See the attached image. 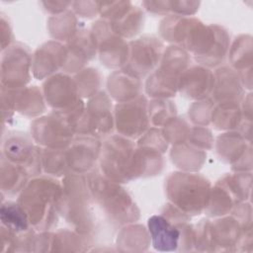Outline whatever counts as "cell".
Returning <instances> with one entry per match:
<instances>
[{
  "instance_id": "6da1fadb",
  "label": "cell",
  "mask_w": 253,
  "mask_h": 253,
  "mask_svg": "<svg viewBox=\"0 0 253 253\" xmlns=\"http://www.w3.org/2000/svg\"><path fill=\"white\" fill-rule=\"evenodd\" d=\"M62 194V184L54 177L39 175L29 180L17 202L35 230L47 231L57 224Z\"/></svg>"
},
{
  "instance_id": "7a4b0ae2",
  "label": "cell",
  "mask_w": 253,
  "mask_h": 253,
  "mask_svg": "<svg viewBox=\"0 0 253 253\" xmlns=\"http://www.w3.org/2000/svg\"><path fill=\"white\" fill-rule=\"evenodd\" d=\"M60 214L79 233L90 235L96 226L95 201L91 195L87 176L68 173L62 180Z\"/></svg>"
},
{
  "instance_id": "3957f363",
  "label": "cell",
  "mask_w": 253,
  "mask_h": 253,
  "mask_svg": "<svg viewBox=\"0 0 253 253\" xmlns=\"http://www.w3.org/2000/svg\"><path fill=\"white\" fill-rule=\"evenodd\" d=\"M88 186L95 204L115 222L133 223L139 218V210L128 192L120 183L105 177L97 169L88 173Z\"/></svg>"
},
{
  "instance_id": "277c9868",
  "label": "cell",
  "mask_w": 253,
  "mask_h": 253,
  "mask_svg": "<svg viewBox=\"0 0 253 253\" xmlns=\"http://www.w3.org/2000/svg\"><path fill=\"white\" fill-rule=\"evenodd\" d=\"M169 204L189 218L201 214L209 202L211 185L196 172H174L165 181Z\"/></svg>"
},
{
  "instance_id": "5b68a950",
  "label": "cell",
  "mask_w": 253,
  "mask_h": 253,
  "mask_svg": "<svg viewBox=\"0 0 253 253\" xmlns=\"http://www.w3.org/2000/svg\"><path fill=\"white\" fill-rule=\"evenodd\" d=\"M100 172L117 183H126L136 177V144L120 134L110 135L102 142L99 156Z\"/></svg>"
},
{
  "instance_id": "8992f818",
  "label": "cell",
  "mask_w": 253,
  "mask_h": 253,
  "mask_svg": "<svg viewBox=\"0 0 253 253\" xmlns=\"http://www.w3.org/2000/svg\"><path fill=\"white\" fill-rule=\"evenodd\" d=\"M189 52L178 45L164 49L157 67L147 76L145 92L152 99H169L178 92L181 74L190 66Z\"/></svg>"
},
{
  "instance_id": "52a82bcc",
  "label": "cell",
  "mask_w": 253,
  "mask_h": 253,
  "mask_svg": "<svg viewBox=\"0 0 253 253\" xmlns=\"http://www.w3.org/2000/svg\"><path fill=\"white\" fill-rule=\"evenodd\" d=\"M251 174L236 172L221 177L211 189L205 212L210 217H221L231 213L240 203L250 195Z\"/></svg>"
},
{
  "instance_id": "ba28073f",
  "label": "cell",
  "mask_w": 253,
  "mask_h": 253,
  "mask_svg": "<svg viewBox=\"0 0 253 253\" xmlns=\"http://www.w3.org/2000/svg\"><path fill=\"white\" fill-rule=\"evenodd\" d=\"M115 128L112 99L105 91L90 98L78 125L76 134L92 136L98 139L113 134Z\"/></svg>"
},
{
  "instance_id": "9c48e42d",
  "label": "cell",
  "mask_w": 253,
  "mask_h": 253,
  "mask_svg": "<svg viewBox=\"0 0 253 253\" xmlns=\"http://www.w3.org/2000/svg\"><path fill=\"white\" fill-rule=\"evenodd\" d=\"M90 31L102 64L110 69L124 68L128 60L129 43L118 36L103 19L97 20Z\"/></svg>"
},
{
  "instance_id": "30bf717a",
  "label": "cell",
  "mask_w": 253,
  "mask_h": 253,
  "mask_svg": "<svg viewBox=\"0 0 253 253\" xmlns=\"http://www.w3.org/2000/svg\"><path fill=\"white\" fill-rule=\"evenodd\" d=\"M75 128L52 111L48 116L39 117L31 124V136L43 148L66 149L75 138Z\"/></svg>"
},
{
  "instance_id": "8fae6325",
  "label": "cell",
  "mask_w": 253,
  "mask_h": 253,
  "mask_svg": "<svg viewBox=\"0 0 253 253\" xmlns=\"http://www.w3.org/2000/svg\"><path fill=\"white\" fill-rule=\"evenodd\" d=\"M32 53L22 43L14 42L2 51L1 88L17 90L30 82Z\"/></svg>"
},
{
  "instance_id": "7c38bea8",
  "label": "cell",
  "mask_w": 253,
  "mask_h": 253,
  "mask_svg": "<svg viewBox=\"0 0 253 253\" xmlns=\"http://www.w3.org/2000/svg\"><path fill=\"white\" fill-rule=\"evenodd\" d=\"M45 104L42 91L37 86H26L17 90L1 88L3 122L11 120L15 112L29 118L41 117L45 112Z\"/></svg>"
},
{
  "instance_id": "4fadbf2b",
  "label": "cell",
  "mask_w": 253,
  "mask_h": 253,
  "mask_svg": "<svg viewBox=\"0 0 253 253\" xmlns=\"http://www.w3.org/2000/svg\"><path fill=\"white\" fill-rule=\"evenodd\" d=\"M128 43V60L123 69L139 79L148 76L161 60L165 49L163 42L154 36L145 35Z\"/></svg>"
},
{
  "instance_id": "5bb4252c",
  "label": "cell",
  "mask_w": 253,
  "mask_h": 253,
  "mask_svg": "<svg viewBox=\"0 0 253 253\" xmlns=\"http://www.w3.org/2000/svg\"><path fill=\"white\" fill-rule=\"evenodd\" d=\"M144 95L114 107L115 128L118 133L129 139H138L150 126Z\"/></svg>"
},
{
  "instance_id": "9a60e30c",
  "label": "cell",
  "mask_w": 253,
  "mask_h": 253,
  "mask_svg": "<svg viewBox=\"0 0 253 253\" xmlns=\"http://www.w3.org/2000/svg\"><path fill=\"white\" fill-rule=\"evenodd\" d=\"M2 156L13 164L21 166L31 176H39L42 172L40 146L35 145L32 136L23 132L7 135L2 145Z\"/></svg>"
},
{
  "instance_id": "2e32d148",
  "label": "cell",
  "mask_w": 253,
  "mask_h": 253,
  "mask_svg": "<svg viewBox=\"0 0 253 253\" xmlns=\"http://www.w3.org/2000/svg\"><path fill=\"white\" fill-rule=\"evenodd\" d=\"M44 100L53 111H66L82 102L73 77L67 73H56L42 83Z\"/></svg>"
},
{
  "instance_id": "e0dca14e",
  "label": "cell",
  "mask_w": 253,
  "mask_h": 253,
  "mask_svg": "<svg viewBox=\"0 0 253 253\" xmlns=\"http://www.w3.org/2000/svg\"><path fill=\"white\" fill-rule=\"evenodd\" d=\"M102 142L100 139L79 135L66 148V157L70 173L87 175L96 169L99 162Z\"/></svg>"
},
{
  "instance_id": "ac0fdd59",
  "label": "cell",
  "mask_w": 253,
  "mask_h": 253,
  "mask_svg": "<svg viewBox=\"0 0 253 253\" xmlns=\"http://www.w3.org/2000/svg\"><path fill=\"white\" fill-rule=\"evenodd\" d=\"M67 57L66 45L57 41H49L39 46L32 55V74L42 80L62 70Z\"/></svg>"
},
{
  "instance_id": "d6986e66",
  "label": "cell",
  "mask_w": 253,
  "mask_h": 253,
  "mask_svg": "<svg viewBox=\"0 0 253 253\" xmlns=\"http://www.w3.org/2000/svg\"><path fill=\"white\" fill-rule=\"evenodd\" d=\"M214 87V73L203 65L189 66L180 76L178 92L191 100H204L211 96Z\"/></svg>"
},
{
  "instance_id": "ffe728a7",
  "label": "cell",
  "mask_w": 253,
  "mask_h": 253,
  "mask_svg": "<svg viewBox=\"0 0 253 253\" xmlns=\"http://www.w3.org/2000/svg\"><path fill=\"white\" fill-rule=\"evenodd\" d=\"M67 57L62 68L64 73H77L96 55L97 47L90 30L81 27L66 43Z\"/></svg>"
},
{
  "instance_id": "44dd1931",
  "label": "cell",
  "mask_w": 253,
  "mask_h": 253,
  "mask_svg": "<svg viewBox=\"0 0 253 253\" xmlns=\"http://www.w3.org/2000/svg\"><path fill=\"white\" fill-rule=\"evenodd\" d=\"M163 214L152 215L147 222L150 242L158 251H176L181 245L182 224Z\"/></svg>"
},
{
  "instance_id": "7402d4cb",
  "label": "cell",
  "mask_w": 253,
  "mask_h": 253,
  "mask_svg": "<svg viewBox=\"0 0 253 253\" xmlns=\"http://www.w3.org/2000/svg\"><path fill=\"white\" fill-rule=\"evenodd\" d=\"M215 149L218 157L232 164V169L236 172H243L245 158L251 153L250 145L247 146L246 138L239 131H227L217 136ZM248 157H251L248 156Z\"/></svg>"
},
{
  "instance_id": "603a6c76",
  "label": "cell",
  "mask_w": 253,
  "mask_h": 253,
  "mask_svg": "<svg viewBox=\"0 0 253 253\" xmlns=\"http://www.w3.org/2000/svg\"><path fill=\"white\" fill-rule=\"evenodd\" d=\"M214 87L210 97L214 103H239L242 98V81L232 67H218L214 72Z\"/></svg>"
},
{
  "instance_id": "cb8c5ba5",
  "label": "cell",
  "mask_w": 253,
  "mask_h": 253,
  "mask_svg": "<svg viewBox=\"0 0 253 253\" xmlns=\"http://www.w3.org/2000/svg\"><path fill=\"white\" fill-rule=\"evenodd\" d=\"M107 89L108 95L117 103L128 102L142 95L141 79L126 72L123 68L114 71L109 76Z\"/></svg>"
},
{
  "instance_id": "d4e9b609",
  "label": "cell",
  "mask_w": 253,
  "mask_h": 253,
  "mask_svg": "<svg viewBox=\"0 0 253 253\" xmlns=\"http://www.w3.org/2000/svg\"><path fill=\"white\" fill-rule=\"evenodd\" d=\"M29 178L30 175L24 168L11 163L2 156L0 168V188L2 195H19L28 184Z\"/></svg>"
},
{
  "instance_id": "484cf974",
  "label": "cell",
  "mask_w": 253,
  "mask_h": 253,
  "mask_svg": "<svg viewBox=\"0 0 253 253\" xmlns=\"http://www.w3.org/2000/svg\"><path fill=\"white\" fill-rule=\"evenodd\" d=\"M173 164L184 172H198L206 161L207 154L187 142L173 145L170 151Z\"/></svg>"
},
{
  "instance_id": "4316f807",
  "label": "cell",
  "mask_w": 253,
  "mask_h": 253,
  "mask_svg": "<svg viewBox=\"0 0 253 253\" xmlns=\"http://www.w3.org/2000/svg\"><path fill=\"white\" fill-rule=\"evenodd\" d=\"M242 117L243 115L239 103H214L211 116V124L218 130L230 131L240 127Z\"/></svg>"
},
{
  "instance_id": "83f0119b",
  "label": "cell",
  "mask_w": 253,
  "mask_h": 253,
  "mask_svg": "<svg viewBox=\"0 0 253 253\" xmlns=\"http://www.w3.org/2000/svg\"><path fill=\"white\" fill-rule=\"evenodd\" d=\"M80 22L75 13L69 9L61 14L51 16L47 21L50 36L57 42H67L80 29Z\"/></svg>"
},
{
  "instance_id": "f1b7e54d",
  "label": "cell",
  "mask_w": 253,
  "mask_h": 253,
  "mask_svg": "<svg viewBox=\"0 0 253 253\" xmlns=\"http://www.w3.org/2000/svg\"><path fill=\"white\" fill-rule=\"evenodd\" d=\"M0 217L1 225L7 227L16 234H24L35 230L32 227L26 212L18 202H3L0 210Z\"/></svg>"
},
{
  "instance_id": "f546056e",
  "label": "cell",
  "mask_w": 253,
  "mask_h": 253,
  "mask_svg": "<svg viewBox=\"0 0 253 253\" xmlns=\"http://www.w3.org/2000/svg\"><path fill=\"white\" fill-rule=\"evenodd\" d=\"M109 24L118 36L125 40L131 39L142 30L144 25V13L139 7L132 4L122 17Z\"/></svg>"
},
{
  "instance_id": "4dcf8cb0",
  "label": "cell",
  "mask_w": 253,
  "mask_h": 253,
  "mask_svg": "<svg viewBox=\"0 0 253 253\" xmlns=\"http://www.w3.org/2000/svg\"><path fill=\"white\" fill-rule=\"evenodd\" d=\"M229 61L232 68L237 71L240 78L247 71L251 73L252 63V42L250 36H239L229 50Z\"/></svg>"
},
{
  "instance_id": "1f68e13d",
  "label": "cell",
  "mask_w": 253,
  "mask_h": 253,
  "mask_svg": "<svg viewBox=\"0 0 253 253\" xmlns=\"http://www.w3.org/2000/svg\"><path fill=\"white\" fill-rule=\"evenodd\" d=\"M42 172L51 177H64L69 171L66 149L40 147Z\"/></svg>"
},
{
  "instance_id": "d6a6232c",
  "label": "cell",
  "mask_w": 253,
  "mask_h": 253,
  "mask_svg": "<svg viewBox=\"0 0 253 253\" xmlns=\"http://www.w3.org/2000/svg\"><path fill=\"white\" fill-rule=\"evenodd\" d=\"M73 79L75 81L78 94L81 98H92L100 92L102 85V76L98 69L93 67H85L77 72Z\"/></svg>"
},
{
  "instance_id": "836d02e7",
  "label": "cell",
  "mask_w": 253,
  "mask_h": 253,
  "mask_svg": "<svg viewBox=\"0 0 253 253\" xmlns=\"http://www.w3.org/2000/svg\"><path fill=\"white\" fill-rule=\"evenodd\" d=\"M150 244V236L148 230L139 224L127 225L124 227L118 235V245L126 246L124 250L133 246L132 250H144Z\"/></svg>"
},
{
  "instance_id": "e575fe53",
  "label": "cell",
  "mask_w": 253,
  "mask_h": 253,
  "mask_svg": "<svg viewBox=\"0 0 253 253\" xmlns=\"http://www.w3.org/2000/svg\"><path fill=\"white\" fill-rule=\"evenodd\" d=\"M147 113L150 125L160 127L177 116V109L170 99H152L147 103Z\"/></svg>"
},
{
  "instance_id": "d590c367",
  "label": "cell",
  "mask_w": 253,
  "mask_h": 253,
  "mask_svg": "<svg viewBox=\"0 0 253 253\" xmlns=\"http://www.w3.org/2000/svg\"><path fill=\"white\" fill-rule=\"evenodd\" d=\"M190 128L191 126L186 119L176 116L166 123L161 130L169 144L177 145L187 141Z\"/></svg>"
},
{
  "instance_id": "8d00e7d4",
  "label": "cell",
  "mask_w": 253,
  "mask_h": 253,
  "mask_svg": "<svg viewBox=\"0 0 253 253\" xmlns=\"http://www.w3.org/2000/svg\"><path fill=\"white\" fill-rule=\"evenodd\" d=\"M214 102L211 99H204L194 102L189 108V119L196 126H208L211 124V116Z\"/></svg>"
},
{
  "instance_id": "74e56055",
  "label": "cell",
  "mask_w": 253,
  "mask_h": 253,
  "mask_svg": "<svg viewBox=\"0 0 253 253\" xmlns=\"http://www.w3.org/2000/svg\"><path fill=\"white\" fill-rule=\"evenodd\" d=\"M186 142L198 149L205 151L211 150L213 147L214 139L211 131L207 126H191Z\"/></svg>"
},
{
  "instance_id": "f35d334b",
  "label": "cell",
  "mask_w": 253,
  "mask_h": 253,
  "mask_svg": "<svg viewBox=\"0 0 253 253\" xmlns=\"http://www.w3.org/2000/svg\"><path fill=\"white\" fill-rule=\"evenodd\" d=\"M71 10L77 17L92 19L99 14L100 2L95 1H75L72 2Z\"/></svg>"
},
{
  "instance_id": "ab89813d",
  "label": "cell",
  "mask_w": 253,
  "mask_h": 253,
  "mask_svg": "<svg viewBox=\"0 0 253 253\" xmlns=\"http://www.w3.org/2000/svg\"><path fill=\"white\" fill-rule=\"evenodd\" d=\"M201 5V2L195 1H169L170 15H178L191 17L194 15Z\"/></svg>"
},
{
  "instance_id": "60d3db41",
  "label": "cell",
  "mask_w": 253,
  "mask_h": 253,
  "mask_svg": "<svg viewBox=\"0 0 253 253\" xmlns=\"http://www.w3.org/2000/svg\"><path fill=\"white\" fill-rule=\"evenodd\" d=\"M142 6L145 10L153 15H170L169 12V1H144Z\"/></svg>"
},
{
  "instance_id": "b9f144b4",
  "label": "cell",
  "mask_w": 253,
  "mask_h": 253,
  "mask_svg": "<svg viewBox=\"0 0 253 253\" xmlns=\"http://www.w3.org/2000/svg\"><path fill=\"white\" fill-rule=\"evenodd\" d=\"M1 45L2 51L9 47L13 42V32L12 27L9 21L5 18L4 15L1 16Z\"/></svg>"
},
{
  "instance_id": "7bdbcfd3",
  "label": "cell",
  "mask_w": 253,
  "mask_h": 253,
  "mask_svg": "<svg viewBox=\"0 0 253 253\" xmlns=\"http://www.w3.org/2000/svg\"><path fill=\"white\" fill-rule=\"evenodd\" d=\"M43 8L52 16L61 14L71 8L72 2L71 1H43L41 2Z\"/></svg>"
}]
</instances>
